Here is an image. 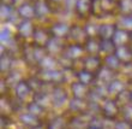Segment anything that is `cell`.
<instances>
[{
  "instance_id": "6da1fadb",
  "label": "cell",
  "mask_w": 132,
  "mask_h": 129,
  "mask_svg": "<svg viewBox=\"0 0 132 129\" xmlns=\"http://www.w3.org/2000/svg\"><path fill=\"white\" fill-rule=\"evenodd\" d=\"M85 56L87 54H85V49H84L83 45H79V44H69V42H67L63 54H61V57L67 59L71 64L75 63V62H78V60H82Z\"/></svg>"
},
{
  "instance_id": "7a4b0ae2",
  "label": "cell",
  "mask_w": 132,
  "mask_h": 129,
  "mask_svg": "<svg viewBox=\"0 0 132 129\" xmlns=\"http://www.w3.org/2000/svg\"><path fill=\"white\" fill-rule=\"evenodd\" d=\"M36 25L32 23V21H27V19H22L17 25H16V35L19 40H24V41L31 42L32 36H34Z\"/></svg>"
},
{
  "instance_id": "3957f363",
  "label": "cell",
  "mask_w": 132,
  "mask_h": 129,
  "mask_svg": "<svg viewBox=\"0 0 132 129\" xmlns=\"http://www.w3.org/2000/svg\"><path fill=\"white\" fill-rule=\"evenodd\" d=\"M88 34L84 29L83 24H78V23H73L71 24V29H70L69 36L66 39V41L69 44H79V45H84V42L88 40Z\"/></svg>"
},
{
  "instance_id": "277c9868",
  "label": "cell",
  "mask_w": 132,
  "mask_h": 129,
  "mask_svg": "<svg viewBox=\"0 0 132 129\" xmlns=\"http://www.w3.org/2000/svg\"><path fill=\"white\" fill-rule=\"evenodd\" d=\"M35 12H36V19L38 21H46L48 19L51 13L53 12L52 4L48 0H34Z\"/></svg>"
},
{
  "instance_id": "5b68a950",
  "label": "cell",
  "mask_w": 132,
  "mask_h": 129,
  "mask_svg": "<svg viewBox=\"0 0 132 129\" xmlns=\"http://www.w3.org/2000/svg\"><path fill=\"white\" fill-rule=\"evenodd\" d=\"M51 39H52V34L49 30V27L40 25V27H36V29H35L31 44L36 46H41V47H46Z\"/></svg>"
},
{
  "instance_id": "8992f818",
  "label": "cell",
  "mask_w": 132,
  "mask_h": 129,
  "mask_svg": "<svg viewBox=\"0 0 132 129\" xmlns=\"http://www.w3.org/2000/svg\"><path fill=\"white\" fill-rule=\"evenodd\" d=\"M127 83H130V82H127V81L125 80V78H122L121 76H117L114 78V80L112 81L111 83L107 86V94L108 97L111 98H117L120 93H122L124 91H126L127 89Z\"/></svg>"
},
{
  "instance_id": "52a82bcc",
  "label": "cell",
  "mask_w": 132,
  "mask_h": 129,
  "mask_svg": "<svg viewBox=\"0 0 132 129\" xmlns=\"http://www.w3.org/2000/svg\"><path fill=\"white\" fill-rule=\"evenodd\" d=\"M48 27H49V30H51L52 36L64 39V40L67 39L70 29H71V24L65 21H55V22H53V23H51Z\"/></svg>"
},
{
  "instance_id": "ba28073f",
  "label": "cell",
  "mask_w": 132,
  "mask_h": 129,
  "mask_svg": "<svg viewBox=\"0 0 132 129\" xmlns=\"http://www.w3.org/2000/svg\"><path fill=\"white\" fill-rule=\"evenodd\" d=\"M66 45H67V41H66V40L52 36V39L49 40V42L47 44V46H46V51H47V53L51 54V56L60 57L63 54Z\"/></svg>"
},
{
  "instance_id": "9c48e42d",
  "label": "cell",
  "mask_w": 132,
  "mask_h": 129,
  "mask_svg": "<svg viewBox=\"0 0 132 129\" xmlns=\"http://www.w3.org/2000/svg\"><path fill=\"white\" fill-rule=\"evenodd\" d=\"M83 69L88 70L93 74H97V71L102 68L103 65V62H102V57L101 56H85L83 59L80 60Z\"/></svg>"
},
{
  "instance_id": "30bf717a",
  "label": "cell",
  "mask_w": 132,
  "mask_h": 129,
  "mask_svg": "<svg viewBox=\"0 0 132 129\" xmlns=\"http://www.w3.org/2000/svg\"><path fill=\"white\" fill-rule=\"evenodd\" d=\"M12 92H13V94L16 95L18 99H21V100H28L30 97L34 98V95H35L34 91H32L31 87L29 86L27 78L22 80L18 84H16L14 88L12 89Z\"/></svg>"
},
{
  "instance_id": "8fae6325",
  "label": "cell",
  "mask_w": 132,
  "mask_h": 129,
  "mask_svg": "<svg viewBox=\"0 0 132 129\" xmlns=\"http://www.w3.org/2000/svg\"><path fill=\"white\" fill-rule=\"evenodd\" d=\"M90 89L91 87L82 83L79 81H75L69 86L70 94H72V97L77 98V99H85V98H88L89 93H90Z\"/></svg>"
},
{
  "instance_id": "7c38bea8",
  "label": "cell",
  "mask_w": 132,
  "mask_h": 129,
  "mask_svg": "<svg viewBox=\"0 0 132 129\" xmlns=\"http://www.w3.org/2000/svg\"><path fill=\"white\" fill-rule=\"evenodd\" d=\"M117 76H118L117 73H114V71H112L111 69H108V68H106L104 65H102V68H101L97 71V74H96L95 84H100V86H106V87H107L108 84L111 83Z\"/></svg>"
},
{
  "instance_id": "4fadbf2b",
  "label": "cell",
  "mask_w": 132,
  "mask_h": 129,
  "mask_svg": "<svg viewBox=\"0 0 132 129\" xmlns=\"http://www.w3.org/2000/svg\"><path fill=\"white\" fill-rule=\"evenodd\" d=\"M18 16L21 19H27V21H32L36 19V12H35L34 3L31 1H27V3L22 4L18 7H16Z\"/></svg>"
},
{
  "instance_id": "5bb4252c",
  "label": "cell",
  "mask_w": 132,
  "mask_h": 129,
  "mask_svg": "<svg viewBox=\"0 0 132 129\" xmlns=\"http://www.w3.org/2000/svg\"><path fill=\"white\" fill-rule=\"evenodd\" d=\"M118 25L115 22H101L100 30H98V39L101 40H112L117 32Z\"/></svg>"
},
{
  "instance_id": "9a60e30c",
  "label": "cell",
  "mask_w": 132,
  "mask_h": 129,
  "mask_svg": "<svg viewBox=\"0 0 132 129\" xmlns=\"http://www.w3.org/2000/svg\"><path fill=\"white\" fill-rule=\"evenodd\" d=\"M112 41L114 42V45L117 47L119 46H125V45H130L132 42L131 39V32L127 30V29L124 28H117V32H115L114 36L112 38Z\"/></svg>"
},
{
  "instance_id": "2e32d148",
  "label": "cell",
  "mask_w": 132,
  "mask_h": 129,
  "mask_svg": "<svg viewBox=\"0 0 132 129\" xmlns=\"http://www.w3.org/2000/svg\"><path fill=\"white\" fill-rule=\"evenodd\" d=\"M115 57L120 60L122 65L132 63V45H125V46H119L114 51Z\"/></svg>"
},
{
  "instance_id": "e0dca14e",
  "label": "cell",
  "mask_w": 132,
  "mask_h": 129,
  "mask_svg": "<svg viewBox=\"0 0 132 129\" xmlns=\"http://www.w3.org/2000/svg\"><path fill=\"white\" fill-rule=\"evenodd\" d=\"M75 13L80 19H88L91 17V0H77Z\"/></svg>"
},
{
  "instance_id": "ac0fdd59",
  "label": "cell",
  "mask_w": 132,
  "mask_h": 129,
  "mask_svg": "<svg viewBox=\"0 0 132 129\" xmlns=\"http://www.w3.org/2000/svg\"><path fill=\"white\" fill-rule=\"evenodd\" d=\"M83 46L87 56H101V40L98 38H88Z\"/></svg>"
},
{
  "instance_id": "d6986e66",
  "label": "cell",
  "mask_w": 132,
  "mask_h": 129,
  "mask_svg": "<svg viewBox=\"0 0 132 129\" xmlns=\"http://www.w3.org/2000/svg\"><path fill=\"white\" fill-rule=\"evenodd\" d=\"M76 81H79L89 87H93L95 84V81H96V75L80 68V69L76 70Z\"/></svg>"
},
{
  "instance_id": "ffe728a7",
  "label": "cell",
  "mask_w": 132,
  "mask_h": 129,
  "mask_svg": "<svg viewBox=\"0 0 132 129\" xmlns=\"http://www.w3.org/2000/svg\"><path fill=\"white\" fill-rule=\"evenodd\" d=\"M102 62H103V65L108 69H111L112 71L118 74L121 69L122 64L120 63V60L115 57V54H109V56H106V57H102Z\"/></svg>"
},
{
  "instance_id": "44dd1931",
  "label": "cell",
  "mask_w": 132,
  "mask_h": 129,
  "mask_svg": "<svg viewBox=\"0 0 132 129\" xmlns=\"http://www.w3.org/2000/svg\"><path fill=\"white\" fill-rule=\"evenodd\" d=\"M83 25H84V29H85V32H87L89 38H98L100 22H97L96 18H94V19H87V22H85Z\"/></svg>"
},
{
  "instance_id": "7402d4cb",
  "label": "cell",
  "mask_w": 132,
  "mask_h": 129,
  "mask_svg": "<svg viewBox=\"0 0 132 129\" xmlns=\"http://www.w3.org/2000/svg\"><path fill=\"white\" fill-rule=\"evenodd\" d=\"M132 0H118V16H131Z\"/></svg>"
},
{
  "instance_id": "603a6c76",
  "label": "cell",
  "mask_w": 132,
  "mask_h": 129,
  "mask_svg": "<svg viewBox=\"0 0 132 129\" xmlns=\"http://www.w3.org/2000/svg\"><path fill=\"white\" fill-rule=\"evenodd\" d=\"M115 48H117V46L114 45V42L112 40H101V57L113 54Z\"/></svg>"
},
{
  "instance_id": "cb8c5ba5",
  "label": "cell",
  "mask_w": 132,
  "mask_h": 129,
  "mask_svg": "<svg viewBox=\"0 0 132 129\" xmlns=\"http://www.w3.org/2000/svg\"><path fill=\"white\" fill-rule=\"evenodd\" d=\"M115 23L119 28L127 29L131 32L132 30V15L131 16H118L115 18Z\"/></svg>"
},
{
  "instance_id": "d4e9b609",
  "label": "cell",
  "mask_w": 132,
  "mask_h": 129,
  "mask_svg": "<svg viewBox=\"0 0 132 129\" xmlns=\"http://www.w3.org/2000/svg\"><path fill=\"white\" fill-rule=\"evenodd\" d=\"M16 0H1V4H6V5H12L13 6V4Z\"/></svg>"
},
{
  "instance_id": "484cf974",
  "label": "cell",
  "mask_w": 132,
  "mask_h": 129,
  "mask_svg": "<svg viewBox=\"0 0 132 129\" xmlns=\"http://www.w3.org/2000/svg\"><path fill=\"white\" fill-rule=\"evenodd\" d=\"M51 4H61L63 5V3L65 1V0H48Z\"/></svg>"
},
{
  "instance_id": "4316f807",
  "label": "cell",
  "mask_w": 132,
  "mask_h": 129,
  "mask_svg": "<svg viewBox=\"0 0 132 129\" xmlns=\"http://www.w3.org/2000/svg\"><path fill=\"white\" fill-rule=\"evenodd\" d=\"M130 97H131V104H132V86L130 87Z\"/></svg>"
},
{
  "instance_id": "83f0119b",
  "label": "cell",
  "mask_w": 132,
  "mask_h": 129,
  "mask_svg": "<svg viewBox=\"0 0 132 129\" xmlns=\"http://www.w3.org/2000/svg\"><path fill=\"white\" fill-rule=\"evenodd\" d=\"M131 39H132V30H131ZM131 44H132V42H131Z\"/></svg>"
},
{
  "instance_id": "f1b7e54d",
  "label": "cell",
  "mask_w": 132,
  "mask_h": 129,
  "mask_svg": "<svg viewBox=\"0 0 132 129\" xmlns=\"http://www.w3.org/2000/svg\"><path fill=\"white\" fill-rule=\"evenodd\" d=\"M115 1H118V0H115Z\"/></svg>"
}]
</instances>
